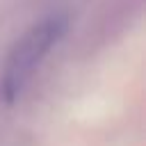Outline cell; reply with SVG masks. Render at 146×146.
Here are the masks:
<instances>
[{
  "mask_svg": "<svg viewBox=\"0 0 146 146\" xmlns=\"http://www.w3.org/2000/svg\"><path fill=\"white\" fill-rule=\"evenodd\" d=\"M68 27V16L66 14H50L36 25H32L9 50L7 64L2 68V80H0V96L5 103H14L25 84L30 82L34 68L43 62L46 52L64 36Z\"/></svg>",
  "mask_w": 146,
  "mask_h": 146,
  "instance_id": "obj_1",
  "label": "cell"
}]
</instances>
